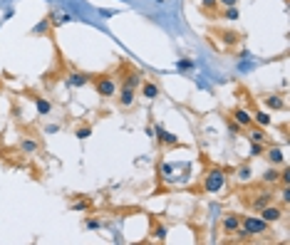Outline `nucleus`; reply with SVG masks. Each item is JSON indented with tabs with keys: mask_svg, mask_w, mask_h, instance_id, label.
I'll return each mask as SVG.
<instances>
[{
	"mask_svg": "<svg viewBox=\"0 0 290 245\" xmlns=\"http://www.w3.org/2000/svg\"><path fill=\"white\" fill-rule=\"evenodd\" d=\"M265 154H268L265 159H268V161H270L273 166H285V154H283V149L273 146V149H268Z\"/></svg>",
	"mask_w": 290,
	"mask_h": 245,
	"instance_id": "11",
	"label": "nucleus"
},
{
	"mask_svg": "<svg viewBox=\"0 0 290 245\" xmlns=\"http://www.w3.org/2000/svg\"><path fill=\"white\" fill-rule=\"evenodd\" d=\"M72 210H89V201H72V205H70Z\"/></svg>",
	"mask_w": 290,
	"mask_h": 245,
	"instance_id": "28",
	"label": "nucleus"
},
{
	"mask_svg": "<svg viewBox=\"0 0 290 245\" xmlns=\"http://www.w3.org/2000/svg\"><path fill=\"white\" fill-rule=\"evenodd\" d=\"M258 213H260V218H263L265 223H278V220H283V215H285V210H283L280 205H275V203L263 205Z\"/></svg>",
	"mask_w": 290,
	"mask_h": 245,
	"instance_id": "4",
	"label": "nucleus"
},
{
	"mask_svg": "<svg viewBox=\"0 0 290 245\" xmlns=\"http://www.w3.org/2000/svg\"><path fill=\"white\" fill-rule=\"evenodd\" d=\"M84 225H87L89 230H99V228H102V220H97V218H87V220H84Z\"/></svg>",
	"mask_w": 290,
	"mask_h": 245,
	"instance_id": "30",
	"label": "nucleus"
},
{
	"mask_svg": "<svg viewBox=\"0 0 290 245\" xmlns=\"http://www.w3.org/2000/svg\"><path fill=\"white\" fill-rule=\"evenodd\" d=\"M216 8H218V0H201V10L204 13H216Z\"/></svg>",
	"mask_w": 290,
	"mask_h": 245,
	"instance_id": "22",
	"label": "nucleus"
},
{
	"mask_svg": "<svg viewBox=\"0 0 290 245\" xmlns=\"http://www.w3.org/2000/svg\"><path fill=\"white\" fill-rule=\"evenodd\" d=\"M35 109H38V114H42V117H47L50 112H52V104L45 99V97H35Z\"/></svg>",
	"mask_w": 290,
	"mask_h": 245,
	"instance_id": "17",
	"label": "nucleus"
},
{
	"mask_svg": "<svg viewBox=\"0 0 290 245\" xmlns=\"http://www.w3.org/2000/svg\"><path fill=\"white\" fill-rule=\"evenodd\" d=\"M280 196H283V201H285V203H288V201H290V186H285V188H283V193H280Z\"/></svg>",
	"mask_w": 290,
	"mask_h": 245,
	"instance_id": "35",
	"label": "nucleus"
},
{
	"mask_svg": "<svg viewBox=\"0 0 290 245\" xmlns=\"http://www.w3.org/2000/svg\"><path fill=\"white\" fill-rule=\"evenodd\" d=\"M75 136H77L80 141L89 139V136H92V126H82V129H77V131H75Z\"/></svg>",
	"mask_w": 290,
	"mask_h": 245,
	"instance_id": "25",
	"label": "nucleus"
},
{
	"mask_svg": "<svg viewBox=\"0 0 290 245\" xmlns=\"http://www.w3.org/2000/svg\"><path fill=\"white\" fill-rule=\"evenodd\" d=\"M139 84H141V75H139L136 70H131V72H126V77H124V82H122V87H129V89H139Z\"/></svg>",
	"mask_w": 290,
	"mask_h": 245,
	"instance_id": "14",
	"label": "nucleus"
},
{
	"mask_svg": "<svg viewBox=\"0 0 290 245\" xmlns=\"http://www.w3.org/2000/svg\"><path fill=\"white\" fill-rule=\"evenodd\" d=\"M221 18H223V20H238V18H241V13H238V8H236V5H231V8H226V10L221 13Z\"/></svg>",
	"mask_w": 290,
	"mask_h": 245,
	"instance_id": "20",
	"label": "nucleus"
},
{
	"mask_svg": "<svg viewBox=\"0 0 290 245\" xmlns=\"http://www.w3.org/2000/svg\"><path fill=\"white\" fill-rule=\"evenodd\" d=\"M176 70H194V60H179Z\"/></svg>",
	"mask_w": 290,
	"mask_h": 245,
	"instance_id": "31",
	"label": "nucleus"
},
{
	"mask_svg": "<svg viewBox=\"0 0 290 245\" xmlns=\"http://www.w3.org/2000/svg\"><path fill=\"white\" fill-rule=\"evenodd\" d=\"M263 154H265L263 141H250V156H263Z\"/></svg>",
	"mask_w": 290,
	"mask_h": 245,
	"instance_id": "24",
	"label": "nucleus"
},
{
	"mask_svg": "<svg viewBox=\"0 0 290 245\" xmlns=\"http://www.w3.org/2000/svg\"><path fill=\"white\" fill-rule=\"evenodd\" d=\"M265 107L273 109V112H283V109H285V102H283L278 94H270V97H265Z\"/></svg>",
	"mask_w": 290,
	"mask_h": 245,
	"instance_id": "16",
	"label": "nucleus"
},
{
	"mask_svg": "<svg viewBox=\"0 0 290 245\" xmlns=\"http://www.w3.org/2000/svg\"><path fill=\"white\" fill-rule=\"evenodd\" d=\"M218 3H221L223 8H231V5H236V3H238V0H218Z\"/></svg>",
	"mask_w": 290,
	"mask_h": 245,
	"instance_id": "36",
	"label": "nucleus"
},
{
	"mask_svg": "<svg viewBox=\"0 0 290 245\" xmlns=\"http://www.w3.org/2000/svg\"><path fill=\"white\" fill-rule=\"evenodd\" d=\"M60 131V124H47L45 126V134H57Z\"/></svg>",
	"mask_w": 290,
	"mask_h": 245,
	"instance_id": "34",
	"label": "nucleus"
},
{
	"mask_svg": "<svg viewBox=\"0 0 290 245\" xmlns=\"http://www.w3.org/2000/svg\"><path fill=\"white\" fill-rule=\"evenodd\" d=\"M260 181H263L265 186H275V183H280V171L273 166V168H268V171L260 176Z\"/></svg>",
	"mask_w": 290,
	"mask_h": 245,
	"instance_id": "15",
	"label": "nucleus"
},
{
	"mask_svg": "<svg viewBox=\"0 0 290 245\" xmlns=\"http://www.w3.org/2000/svg\"><path fill=\"white\" fill-rule=\"evenodd\" d=\"M250 129V141H265V131L263 129H253V126H248Z\"/></svg>",
	"mask_w": 290,
	"mask_h": 245,
	"instance_id": "26",
	"label": "nucleus"
},
{
	"mask_svg": "<svg viewBox=\"0 0 290 245\" xmlns=\"http://www.w3.org/2000/svg\"><path fill=\"white\" fill-rule=\"evenodd\" d=\"M238 228H241V215H238V213H226V215H223V223H221L223 235H233Z\"/></svg>",
	"mask_w": 290,
	"mask_h": 245,
	"instance_id": "5",
	"label": "nucleus"
},
{
	"mask_svg": "<svg viewBox=\"0 0 290 245\" xmlns=\"http://www.w3.org/2000/svg\"><path fill=\"white\" fill-rule=\"evenodd\" d=\"M221 35H223L226 45H236V42H238V33H231V30H226V33H221Z\"/></svg>",
	"mask_w": 290,
	"mask_h": 245,
	"instance_id": "27",
	"label": "nucleus"
},
{
	"mask_svg": "<svg viewBox=\"0 0 290 245\" xmlns=\"http://www.w3.org/2000/svg\"><path fill=\"white\" fill-rule=\"evenodd\" d=\"M152 233H154V238H157V240H166V225L154 223V225H152Z\"/></svg>",
	"mask_w": 290,
	"mask_h": 245,
	"instance_id": "21",
	"label": "nucleus"
},
{
	"mask_svg": "<svg viewBox=\"0 0 290 245\" xmlns=\"http://www.w3.org/2000/svg\"><path fill=\"white\" fill-rule=\"evenodd\" d=\"M174 173V166L171 163H162V178H171Z\"/></svg>",
	"mask_w": 290,
	"mask_h": 245,
	"instance_id": "32",
	"label": "nucleus"
},
{
	"mask_svg": "<svg viewBox=\"0 0 290 245\" xmlns=\"http://www.w3.org/2000/svg\"><path fill=\"white\" fill-rule=\"evenodd\" d=\"M20 151H23L25 156H35V154L40 151V141L33 139V136H25V139L20 141Z\"/></svg>",
	"mask_w": 290,
	"mask_h": 245,
	"instance_id": "10",
	"label": "nucleus"
},
{
	"mask_svg": "<svg viewBox=\"0 0 290 245\" xmlns=\"http://www.w3.org/2000/svg\"><path fill=\"white\" fill-rule=\"evenodd\" d=\"M117 89H119V84H117V80H114L112 75H99V77L94 80V92H97L99 97H104V99L114 97Z\"/></svg>",
	"mask_w": 290,
	"mask_h": 245,
	"instance_id": "2",
	"label": "nucleus"
},
{
	"mask_svg": "<svg viewBox=\"0 0 290 245\" xmlns=\"http://www.w3.org/2000/svg\"><path fill=\"white\" fill-rule=\"evenodd\" d=\"M67 82H70V87H84V84L92 82V77L84 75V72H72V75L67 77Z\"/></svg>",
	"mask_w": 290,
	"mask_h": 245,
	"instance_id": "12",
	"label": "nucleus"
},
{
	"mask_svg": "<svg viewBox=\"0 0 290 245\" xmlns=\"http://www.w3.org/2000/svg\"><path fill=\"white\" fill-rule=\"evenodd\" d=\"M268 203H273V193H270V191H263V193H258L255 198H248V205H250L253 210H260V208L268 205Z\"/></svg>",
	"mask_w": 290,
	"mask_h": 245,
	"instance_id": "9",
	"label": "nucleus"
},
{
	"mask_svg": "<svg viewBox=\"0 0 290 245\" xmlns=\"http://www.w3.org/2000/svg\"><path fill=\"white\" fill-rule=\"evenodd\" d=\"M47 30H50V20H47V18H45V20H42V23H38V25H35V28H33V35H45V33H47Z\"/></svg>",
	"mask_w": 290,
	"mask_h": 245,
	"instance_id": "23",
	"label": "nucleus"
},
{
	"mask_svg": "<svg viewBox=\"0 0 290 245\" xmlns=\"http://www.w3.org/2000/svg\"><path fill=\"white\" fill-rule=\"evenodd\" d=\"M136 94V89H129V87H119V97H117V102H119V107L122 109H129L131 104H134V97Z\"/></svg>",
	"mask_w": 290,
	"mask_h": 245,
	"instance_id": "7",
	"label": "nucleus"
},
{
	"mask_svg": "<svg viewBox=\"0 0 290 245\" xmlns=\"http://www.w3.org/2000/svg\"><path fill=\"white\" fill-rule=\"evenodd\" d=\"M226 126H228V131H231V134H238V131H241V129H243V126H241V124H236V122H233V119H231V117H228V119H226Z\"/></svg>",
	"mask_w": 290,
	"mask_h": 245,
	"instance_id": "29",
	"label": "nucleus"
},
{
	"mask_svg": "<svg viewBox=\"0 0 290 245\" xmlns=\"http://www.w3.org/2000/svg\"><path fill=\"white\" fill-rule=\"evenodd\" d=\"M253 124H258V126H270V114H268V112H255V114H253Z\"/></svg>",
	"mask_w": 290,
	"mask_h": 245,
	"instance_id": "19",
	"label": "nucleus"
},
{
	"mask_svg": "<svg viewBox=\"0 0 290 245\" xmlns=\"http://www.w3.org/2000/svg\"><path fill=\"white\" fill-rule=\"evenodd\" d=\"M250 178H253V171H250L248 163H243V166L236 171V181H238V183H248Z\"/></svg>",
	"mask_w": 290,
	"mask_h": 245,
	"instance_id": "18",
	"label": "nucleus"
},
{
	"mask_svg": "<svg viewBox=\"0 0 290 245\" xmlns=\"http://www.w3.org/2000/svg\"><path fill=\"white\" fill-rule=\"evenodd\" d=\"M223 186H226V173H223V168H211V171L206 173V178H204V191H206V193H218V191H223Z\"/></svg>",
	"mask_w": 290,
	"mask_h": 245,
	"instance_id": "3",
	"label": "nucleus"
},
{
	"mask_svg": "<svg viewBox=\"0 0 290 245\" xmlns=\"http://www.w3.org/2000/svg\"><path fill=\"white\" fill-rule=\"evenodd\" d=\"M280 183H283V186H290V171H288V168H283V173H280Z\"/></svg>",
	"mask_w": 290,
	"mask_h": 245,
	"instance_id": "33",
	"label": "nucleus"
},
{
	"mask_svg": "<svg viewBox=\"0 0 290 245\" xmlns=\"http://www.w3.org/2000/svg\"><path fill=\"white\" fill-rule=\"evenodd\" d=\"M157 139H159V144H162V146H181V144H179V139H176L171 131H166L164 126H157Z\"/></svg>",
	"mask_w": 290,
	"mask_h": 245,
	"instance_id": "8",
	"label": "nucleus"
},
{
	"mask_svg": "<svg viewBox=\"0 0 290 245\" xmlns=\"http://www.w3.org/2000/svg\"><path fill=\"white\" fill-rule=\"evenodd\" d=\"M231 117H233V122H236V124H241L243 129L253 126V114H250V112H246L243 107H236V109L231 112Z\"/></svg>",
	"mask_w": 290,
	"mask_h": 245,
	"instance_id": "6",
	"label": "nucleus"
},
{
	"mask_svg": "<svg viewBox=\"0 0 290 245\" xmlns=\"http://www.w3.org/2000/svg\"><path fill=\"white\" fill-rule=\"evenodd\" d=\"M241 228H246V233L250 238L255 235H268L270 233V223H265L260 215H241Z\"/></svg>",
	"mask_w": 290,
	"mask_h": 245,
	"instance_id": "1",
	"label": "nucleus"
},
{
	"mask_svg": "<svg viewBox=\"0 0 290 245\" xmlns=\"http://www.w3.org/2000/svg\"><path fill=\"white\" fill-rule=\"evenodd\" d=\"M139 87H141V97L144 99H157L159 97V87L154 82H141Z\"/></svg>",
	"mask_w": 290,
	"mask_h": 245,
	"instance_id": "13",
	"label": "nucleus"
}]
</instances>
